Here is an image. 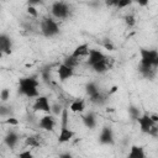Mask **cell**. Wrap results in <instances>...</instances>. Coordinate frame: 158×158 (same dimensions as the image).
I'll list each match as a JSON object with an SVG mask.
<instances>
[{
	"label": "cell",
	"instance_id": "6da1fadb",
	"mask_svg": "<svg viewBox=\"0 0 158 158\" xmlns=\"http://www.w3.org/2000/svg\"><path fill=\"white\" fill-rule=\"evenodd\" d=\"M141 62H139V73L147 78L153 79L156 77V70L158 67V52L156 49H148V48H141Z\"/></svg>",
	"mask_w": 158,
	"mask_h": 158
},
{
	"label": "cell",
	"instance_id": "7a4b0ae2",
	"mask_svg": "<svg viewBox=\"0 0 158 158\" xmlns=\"http://www.w3.org/2000/svg\"><path fill=\"white\" fill-rule=\"evenodd\" d=\"M38 79L37 75H30V77H23L19 80V94L25 95L30 99L37 98L40 95L38 93Z\"/></svg>",
	"mask_w": 158,
	"mask_h": 158
},
{
	"label": "cell",
	"instance_id": "3957f363",
	"mask_svg": "<svg viewBox=\"0 0 158 158\" xmlns=\"http://www.w3.org/2000/svg\"><path fill=\"white\" fill-rule=\"evenodd\" d=\"M41 32L44 37H54L59 33V26L53 19L46 17L41 21Z\"/></svg>",
	"mask_w": 158,
	"mask_h": 158
},
{
	"label": "cell",
	"instance_id": "277c9868",
	"mask_svg": "<svg viewBox=\"0 0 158 158\" xmlns=\"http://www.w3.org/2000/svg\"><path fill=\"white\" fill-rule=\"evenodd\" d=\"M51 12L52 15L56 17V19H60V20H64V19H68L70 16V6L64 2V1H56L52 4V7H51Z\"/></svg>",
	"mask_w": 158,
	"mask_h": 158
},
{
	"label": "cell",
	"instance_id": "5b68a950",
	"mask_svg": "<svg viewBox=\"0 0 158 158\" xmlns=\"http://www.w3.org/2000/svg\"><path fill=\"white\" fill-rule=\"evenodd\" d=\"M99 142L101 144H106V146H112L115 143L114 131L110 126H104L101 128V132L99 135Z\"/></svg>",
	"mask_w": 158,
	"mask_h": 158
},
{
	"label": "cell",
	"instance_id": "8992f818",
	"mask_svg": "<svg viewBox=\"0 0 158 158\" xmlns=\"http://www.w3.org/2000/svg\"><path fill=\"white\" fill-rule=\"evenodd\" d=\"M33 111H42L46 114H51V104L47 96L38 95L36 98V101L33 102Z\"/></svg>",
	"mask_w": 158,
	"mask_h": 158
},
{
	"label": "cell",
	"instance_id": "52a82bcc",
	"mask_svg": "<svg viewBox=\"0 0 158 158\" xmlns=\"http://www.w3.org/2000/svg\"><path fill=\"white\" fill-rule=\"evenodd\" d=\"M112 64H114V60H112V58H110V57H105L104 59H101L100 62H98V63H95V64H93L91 65V68H93V70L95 72V73H99V74H102V73H106L107 70H110L111 69V67H112Z\"/></svg>",
	"mask_w": 158,
	"mask_h": 158
},
{
	"label": "cell",
	"instance_id": "ba28073f",
	"mask_svg": "<svg viewBox=\"0 0 158 158\" xmlns=\"http://www.w3.org/2000/svg\"><path fill=\"white\" fill-rule=\"evenodd\" d=\"M137 122H138V125H139L141 131H142L143 133H147V135H148V132H149L151 127L156 123V122H153V121H152L151 116H149L147 112L141 114V116L137 118Z\"/></svg>",
	"mask_w": 158,
	"mask_h": 158
},
{
	"label": "cell",
	"instance_id": "9c48e42d",
	"mask_svg": "<svg viewBox=\"0 0 158 158\" xmlns=\"http://www.w3.org/2000/svg\"><path fill=\"white\" fill-rule=\"evenodd\" d=\"M0 51L4 54H10L12 51V40L6 33H0Z\"/></svg>",
	"mask_w": 158,
	"mask_h": 158
},
{
	"label": "cell",
	"instance_id": "30bf717a",
	"mask_svg": "<svg viewBox=\"0 0 158 158\" xmlns=\"http://www.w3.org/2000/svg\"><path fill=\"white\" fill-rule=\"evenodd\" d=\"M38 126H40L42 130L53 131V128H54V126H56V120H54V117H53L51 114H47V115H44L43 117H41L40 122H38Z\"/></svg>",
	"mask_w": 158,
	"mask_h": 158
},
{
	"label": "cell",
	"instance_id": "8fae6325",
	"mask_svg": "<svg viewBox=\"0 0 158 158\" xmlns=\"http://www.w3.org/2000/svg\"><path fill=\"white\" fill-rule=\"evenodd\" d=\"M88 59H86V63H88V65L89 67H91L93 64H95V63H98V62H100L101 59H104L106 56L101 52V51H99V49H89V52H88Z\"/></svg>",
	"mask_w": 158,
	"mask_h": 158
},
{
	"label": "cell",
	"instance_id": "7c38bea8",
	"mask_svg": "<svg viewBox=\"0 0 158 158\" xmlns=\"http://www.w3.org/2000/svg\"><path fill=\"white\" fill-rule=\"evenodd\" d=\"M57 72H58V77H59V80L60 81H65L67 79H69V78H72L74 75V68L68 67L64 63H62L58 67Z\"/></svg>",
	"mask_w": 158,
	"mask_h": 158
},
{
	"label": "cell",
	"instance_id": "4fadbf2b",
	"mask_svg": "<svg viewBox=\"0 0 158 158\" xmlns=\"http://www.w3.org/2000/svg\"><path fill=\"white\" fill-rule=\"evenodd\" d=\"M89 98H90V101H91L94 105H96V106H102V105H105V104L107 102L109 94H104L101 90H99L96 94H94V95H91V96H89Z\"/></svg>",
	"mask_w": 158,
	"mask_h": 158
},
{
	"label": "cell",
	"instance_id": "5bb4252c",
	"mask_svg": "<svg viewBox=\"0 0 158 158\" xmlns=\"http://www.w3.org/2000/svg\"><path fill=\"white\" fill-rule=\"evenodd\" d=\"M19 139H20V137H19V135H17L15 131H9V132L5 135V137H4V143H5L9 148H14V147H16V144L19 143Z\"/></svg>",
	"mask_w": 158,
	"mask_h": 158
},
{
	"label": "cell",
	"instance_id": "9a60e30c",
	"mask_svg": "<svg viewBox=\"0 0 158 158\" xmlns=\"http://www.w3.org/2000/svg\"><path fill=\"white\" fill-rule=\"evenodd\" d=\"M74 137V132L67 126V127H60V132L58 135V142L59 143H65L69 142Z\"/></svg>",
	"mask_w": 158,
	"mask_h": 158
},
{
	"label": "cell",
	"instance_id": "2e32d148",
	"mask_svg": "<svg viewBox=\"0 0 158 158\" xmlns=\"http://www.w3.org/2000/svg\"><path fill=\"white\" fill-rule=\"evenodd\" d=\"M88 52H89V44L88 43H81V44H79L74 48V51L72 52V56L80 59L83 57H86Z\"/></svg>",
	"mask_w": 158,
	"mask_h": 158
},
{
	"label": "cell",
	"instance_id": "e0dca14e",
	"mask_svg": "<svg viewBox=\"0 0 158 158\" xmlns=\"http://www.w3.org/2000/svg\"><path fill=\"white\" fill-rule=\"evenodd\" d=\"M127 157H128V158H144V157H146V153H144L143 147L133 144V146H131L130 153H128Z\"/></svg>",
	"mask_w": 158,
	"mask_h": 158
},
{
	"label": "cell",
	"instance_id": "ac0fdd59",
	"mask_svg": "<svg viewBox=\"0 0 158 158\" xmlns=\"http://www.w3.org/2000/svg\"><path fill=\"white\" fill-rule=\"evenodd\" d=\"M81 118H83V123L85 125V127H88L90 130L95 128V126H96V116L94 115V112H88Z\"/></svg>",
	"mask_w": 158,
	"mask_h": 158
},
{
	"label": "cell",
	"instance_id": "d6986e66",
	"mask_svg": "<svg viewBox=\"0 0 158 158\" xmlns=\"http://www.w3.org/2000/svg\"><path fill=\"white\" fill-rule=\"evenodd\" d=\"M69 110L73 111V112H83L85 110V102L83 99H77L74 100L70 106H69Z\"/></svg>",
	"mask_w": 158,
	"mask_h": 158
},
{
	"label": "cell",
	"instance_id": "ffe728a7",
	"mask_svg": "<svg viewBox=\"0 0 158 158\" xmlns=\"http://www.w3.org/2000/svg\"><path fill=\"white\" fill-rule=\"evenodd\" d=\"M40 144H41V139H40V136H37V135L28 136L25 139L26 147H40Z\"/></svg>",
	"mask_w": 158,
	"mask_h": 158
},
{
	"label": "cell",
	"instance_id": "44dd1931",
	"mask_svg": "<svg viewBox=\"0 0 158 158\" xmlns=\"http://www.w3.org/2000/svg\"><path fill=\"white\" fill-rule=\"evenodd\" d=\"M99 90H100V88L98 86V84L95 81H89L85 85V93H86L88 96H91V95L96 94Z\"/></svg>",
	"mask_w": 158,
	"mask_h": 158
},
{
	"label": "cell",
	"instance_id": "7402d4cb",
	"mask_svg": "<svg viewBox=\"0 0 158 158\" xmlns=\"http://www.w3.org/2000/svg\"><path fill=\"white\" fill-rule=\"evenodd\" d=\"M127 111H128L130 117H131L132 120H135V121H137V118L141 116V110H139V107L136 106V105H130V106L127 107Z\"/></svg>",
	"mask_w": 158,
	"mask_h": 158
},
{
	"label": "cell",
	"instance_id": "603a6c76",
	"mask_svg": "<svg viewBox=\"0 0 158 158\" xmlns=\"http://www.w3.org/2000/svg\"><path fill=\"white\" fill-rule=\"evenodd\" d=\"M63 63H64L65 65H68V67L75 68V67L80 63V59H79V58H75V57H73V56L70 54V56H68V57H65V58H64Z\"/></svg>",
	"mask_w": 158,
	"mask_h": 158
},
{
	"label": "cell",
	"instance_id": "cb8c5ba5",
	"mask_svg": "<svg viewBox=\"0 0 158 158\" xmlns=\"http://www.w3.org/2000/svg\"><path fill=\"white\" fill-rule=\"evenodd\" d=\"M59 117H60V127H67L68 126V109L63 107Z\"/></svg>",
	"mask_w": 158,
	"mask_h": 158
},
{
	"label": "cell",
	"instance_id": "d4e9b609",
	"mask_svg": "<svg viewBox=\"0 0 158 158\" xmlns=\"http://www.w3.org/2000/svg\"><path fill=\"white\" fill-rule=\"evenodd\" d=\"M12 107L7 105H0V117H9L12 114Z\"/></svg>",
	"mask_w": 158,
	"mask_h": 158
},
{
	"label": "cell",
	"instance_id": "484cf974",
	"mask_svg": "<svg viewBox=\"0 0 158 158\" xmlns=\"http://www.w3.org/2000/svg\"><path fill=\"white\" fill-rule=\"evenodd\" d=\"M41 77L46 83H49V80H51V67H44L41 70Z\"/></svg>",
	"mask_w": 158,
	"mask_h": 158
},
{
	"label": "cell",
	"instance_id": "4316f807",
	"mask_svg": "<svg viewBox=\"0 0 158 158\" xmlns=\"http://www.w3.org/2000/svg\"><path fill=\"white\" fill-rule=\"evenodd\" d=\"M123 21H125V25H126L128 28H131V27H133V26L136 25V19H135L133 15H126V16L123 17Z\"/></svg>",
	"mask_w": 158,
	"mask_h": 158
},
{
	"label": "cell",
	"instance_id": "83f0119b",
	"mask_svg": "<svg viewBox=\"0 0 158 158\" xmlns=\"http://www.w3.org/2000/svg\"><path fill=\"white\" fill-rule=\"evenodd\" d=\"M62 109H63L62 105L58 104V102H56V104L51 105V114H53L54 116H59L60 112H62Z\"/></svg>",
	"mask_w": 158,
	"mask_h": 158
},
{
	"label": "cell",
	"instance_id": "f1b7e54d",
	"mask_svg": "<svg viewBox=\"0 0 158 158\" xmlns=\"http://www.w3.org/2000/svg\"><path fill=\"white\" fill-rule=\"evenodd\" d=\"M10 94H11V91H10V89H7V88H4L1 91H0V100L1 101H7L9 99H10Z\"/></svg>",
	"mask_w": 158,
	"mask_h": 158
},
{
	"label": "cell",
	"instance_id": "f546056e",
	"mask_svg": "<svg viewBox=\"0 0 158 158\" xmlns=\"http://www.w3.org/2000/svg\"><path fill=\"white\" fill-rule=\"evenodd\" d=\"M132 2H133V0H120L116 7H117V9H125V7L130 6Z\"/></svg>",
	"mask_w": 158,
	"mask_h": 158
},
{
	"label": "cell",
	"instance_id": "4dcf8cb0",
	"mask_svg": "<svg viewBox=\"0 0 158 158\" xmlns=\"http://www.w3.org/2000/svg\"><path fill=\"white\" fill-rule=\"evenodd\" d=\"M5 123H6V125H10V126H17V125H19V120L15 118L14 116H9V117L5 120Z\"/></svg>",
	"mask_w": 158,
	"mask_h": 158
},
{
	"label": "cell",
	"instance_id": "1f68e13d",
	"mask_svg": "<svg viewBox=\"0 0 158 158\" xmlns=\"http://www.w3.org/2000/svg\"><path fill=\"white\" fill-rule=\"evenodd\" d=\"M27 12H28V15H31L33 17H37L38 16V12H37V10H36V7L33 5H28L27 6Z\"/></svg>",
	"mask_w": 158,
	"mask_h": 158
},
{
	"label": "cell",
	"instance_id": "d6a6232c",
	"mask_svg": "<svg viewBox=\"0 0 158 158\" xmlns=\"http://www.w3.org/2000/svg\"><path fill=\"white\" fill-rule=\"evenodd\" d=\"M102 46H104V48L107 49V51H114V49H115V46H114V43H112L110 40H106V41L102 43Z\"/></svg>",
	"mask_w": 158,
	"mask_h": 158
},
{
	"label": "cell",
	"instance_id": "836d02e7",
	"mask_svg": "<svg viewBox=\"0 0 158 158\" xmlns=\"http://www.w3.org/2000/svg\"><path fill=\"white\" fill-rule=\"evenodd\" d=\"M148 135L152 136V137H157V136H158V125H157V123H154V125L151 127Z\"/></svg>",
	"mask_w": 158,
	"mask_h": 158
},
{
	"label": "cell",
	"instance_id": "e575fe53",
	"mask_svg": "<svg viewBox=\"0 0 158 158\" xmlns=\"http://www.w3.org/2000/svg\"><path fill=\"white\" fill-rule=\"evenodd\" d=\"M19 157H21V158H32V153L30 151H23V152L19 153Z\"/></svg>",
	"mask_w": 158,
	"mask_h": 158
},
{
	"label": "cell",
	"instance_id": "d590c367",
	"mask_svg": "<svg viewBox=\"0 0 158 158\" xmlns=\"http://www.w3.org/2000/svg\"><path fill=\"white\" fill-rule=\"evenodd\" d=\"M120 0H105V5L106 6H117Z\"/></svg>",
	"mask_w": 158,
	"mask_h": 158
},
{
	"label": "cell",
	"instance_id": "8d00e7d4",
	"mask_svg": "<svg viewBox=\"0 0 158 158\" xmlns=\"http://www.w3.org/2000/svg\"><path fill=\"white\" fill-rule=\"evenodd\" d=\"M139 6H142V7H144V6H147L148 5V2H149V0H137L136 1Z\"/></svg>",
	"mask_w": 158,
	"mask_h": 158
},
{
	"label": "cell",
	"instance_id": "74e56055",
	"mask_svg": "<svg viewBox=\"0 0 158 158\" xmlns=\"http://www.w3.org/2000/svg\"><path fill=\"white\" fill-rule=\"evenodd\" d=\"M27 2H28V5H37V4H41L42 2V0H27Z\"/></svg>",
	"mask_w": 158,
	"mask_h": 158
},
{
	"label": "cell",
	"instance_id": "f35d334b",
	"mask_svg": "<svg viewBox=\"0 0 158 158\" xmlns=\"http://www.w3.org/2000/svg\"><path fill=\"white\" fill-rule=\"evenodd\" d=\"M149 116H151V118H152L153 122L158 123V115H157V114H152V115H149Z\"/></svg>",
	"mask_w": 158,
	"mask_h": 158
},
{
	"label": "cell",
	"instance_id": "ab89813d",
	"mask_svg": "<svg viewBox=\"0 0 158 158\" xmlns=\"http://www.w3.org/2000/svg\"><path fill=\"white\" fill-rule=\"evenodd\" d=\"M117 89H118V88H117L116 85H114V86H112V88L109 90V93H107V94H109V95H111V94H114L115 91H117Z\"/></svg>",
	"mask_w": 158,
	"mask_h": 158
},
{
	"label": "cell",
	"instance_id": "60d3db41",
	"mask_svg": "<svg viewBox=\"0 0 158 158\" xmlns=\"http://www.w3.org/2000/svg\"><path fill=\"white\" fill-rule=\"evenodd\" d=\"M59 157H60V158H70L72 154H70V153H60Z\"/></svg>",
	"mask_w": 158,
	"mask_h": 158
},
{
	"label": "cell",
	"instance_id": "b9f144b4",
	"mask_svg": "<svg viewBox=\"0 0 158 158\" xmlns=\"http://www.w3.org/2000/svg\"><path fill=\"white\" fill-rule=\"evenodd\" d=\"M2 54H4V53H2V52H1V51H0V58H1V57H2Z\"/></svg>",
	"mask_w": 158,
	"mask_h": 158
},
{
	"label": "cell",
	"instance_id": "7bdbcfd3",
	"mask_svg": "<svg viewBox=\"0 0 158 158\" xmlns=\"http://www.w3.org/2000/svg\"><path fill=\"white\" fill-rule=\"evenodd\" d=\"M0 1H5V0H0Z\"/></svg>",
	"mask_w": 158,
	"mask_h": 158
},
{
	"label": "cell",
	"instance_id": "ee69618b",
	"mask_svg": "<svg viewBox=\"0 0 158 158\" xmlns=\"http://www.w3.org/2000/svg\"><path fill=\"white\" fill-rule=\"evenodd\" d=\"M133 1H137V0H133Z\"/></svg>",
	"mask_w": 158,
	"mask_h": 158
}]
</instances>
